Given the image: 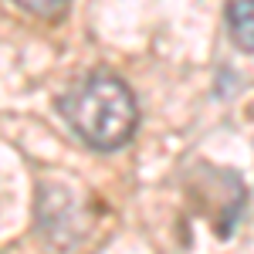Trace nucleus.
Returning <instances> with one entry per match:
<instances>
[{
	"instance_id": "1",
	"label": "nucleus",
	"mask_w": 254,
	"mask_h": 254,
	"mask_svg": "<svg viewBox=\"0 0 254 254\" xmlns=\"http://www.w3.org/2000/svg\"><path fill=\"white\" fill-rule=\"evenodd\" d=\"M55 109L64 119V126L85 146H92L98 153L122 149L132 139L136 122H139V109H136V98H132V88L119 78V75L105 71V68L88 71L85 78L71 81L55 98Z\"/></svg>"
},
{
	"instance_id": "2",
	"label": "nucleus",
	"mask_w": 254,
	"mask_h": 254,
	"mask_svg": "<svg viewBox=\"0 0 254 254\" xmlns=\"http://www.w3.org/2000/svg\"><path fill=\"white\" fill-rule=\"evenodd\" d=\"M227 31L241 51H254V0H227Z\"/></svg>"
},
{
	"instance_id": "3",
	"label": "nucleus",
	"mask_w": 254,
	"mask_h": 254,
	"mask_svg": "<svg viewBox=\"0 0 254 254\" xmlns=\"http://www.w3.org/2000/svg\"><path fill=\"white\" fill-rule=\"evenodd\" d=\"M14 3L24 7L27 14H38V17H58L68 7V0H14Z\"/></svg>"
}]
</instances>
